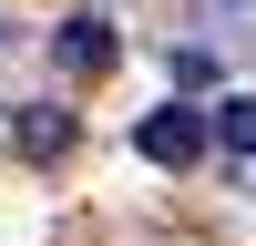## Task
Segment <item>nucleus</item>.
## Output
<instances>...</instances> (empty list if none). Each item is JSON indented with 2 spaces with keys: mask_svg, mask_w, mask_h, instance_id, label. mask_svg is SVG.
Returning <instances> with one entry per match:
<instances>
[{
  "mask_svg": "<svg viewBox=\"0 0 256 246\" xmlns=\"http://www.w3.org/2000/svg\"><path fill=\"white\" fill-rule=\"evenodd\" d=\"M134 144H144V164H195L216 134H205L195 102H164V113H144V123H134Z\"/></svg>",
  "mask_w": 256,
  "mask_h": 246,
  "instance_id": "nucleus-1",
  "label": "nucleus"
},
{
  "mask_svg": "<svg viewBox=\"0 0 256 246\" xmlns=\"http://www.w3.org/2000/svg\"><path fill=\"white\" fill-rule=\"evenodd\" d=\"M10 144H20L31 164H52L62 144H72V113H62V102H20V123H10Z\"/></svg>",
  "mask_w": 256,
  "mask_h": 246,
  "instance_id": "nucleus-3",
  "label": "nucleus"
},
{
  "mask_svg": "<svg viewBox=\"0 0 256 246\" xmlns=\"http://www.w3.org/2000/svg\"><path fill=\"white\" fill-rule=\"evenodd\" d=\"M52 52H62V72H102L123 41H113V20H102V10H72V20L52 31Z\"/></svg>",
  "mask_w": 256,
  "mask_h": 246,
  "instance_id": "nucleus-2",
  "label": "nucleus"
},
{
  "mask_svg": "<svg viewBox=\"0 0 256 246\" xmlns=\"http://www.w3.org/2000/svg\"><path fill=\"white\" fill-rule=\"evenodd\" d=\"M205 134H216L226 154H256V92H226L216 113H205Z\"/></svg>",
  "mask_w": 256,
  "mask_h": 246,
  "instance_id": "nucleus-4",
  "label": "nucleus"
}]
</instances>
